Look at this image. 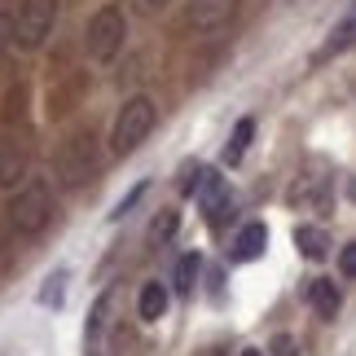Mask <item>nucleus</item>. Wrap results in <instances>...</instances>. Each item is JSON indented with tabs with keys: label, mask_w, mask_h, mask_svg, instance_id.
<instances>
[{
	"label": "nucleus",
	"mask_w": 356,
	"mask_h": 356,
	"mask_svg": "<svg viewBox=\"0 0 356 356\" xmlns=\"http://www.w3.org/2000/svg\"><path fill=\"white\" fill-rule=\"evenodd\" d=\"M123 35H128V13H123L119 5H102L97 13L88 18V31H84V53L88 62H115L119 49H123Z\"/></svg>",
	"instance_id": "1"
},
{
	"label": "nucleus",
	"mask_w": 356,
	"mask_h": 356,
	"mask_svg": "<svg viewBox=\"0 0 356 356\" xmlns=\"http://www.w3.org/2000/svg\"><path fill=\"white\" fill-rule=\"evenodd\" d=\"M53 216V198H49V185L44 181H26L18 189V198L9 202V225L18 238H35L40 229L49 225Z\"/></svg>",
	"instance_id": "2"
},
{
	"label": "nucleus",
	"mask_w": 356,
	"mask_h": 356,
	"mask_svg": "<svg viewBox=\"0 0 356 356\" xmlns=\"http://www.w3.org/2000/svg\"><path fill=\"white\" fill-rule=\"evenodd\" d=\"M154 102L149 97H128L123 102V111L115 119V132H111V149L115 154H132L136 145L149 136V128H154Z\"/></svg>",
	"instance_id": "3"
},
{
	"label": "nucleus",
	"mask_w": 356,
	"mask_h": 356,
	"mask_svg": "<svg viewBox=\"0 0 356 356\" xmlns=\"http://www.w3.org/2000/svg\"><path fill=\"white\" fill-rule=\"evenodd\" d=\"M58 0H22L18 5V49H40L53 35Z\"/></svg>",
	"instance_id": "4"
},
{
	"label": "nucleus",
	"mask_w": 356,
	"mask_h": 356,
	"mask_svg": "<svg viewBox=\"0 0 356 356\" xmlns=\"http://www.w3.org/2000/svg\"><path fill=\"white\" fill-rule=\"evenodd\" d=\"M92 163H97V149H92V132H75L66 136L58 149V181L62 185H84Z\"/></svg>",
	"instance_id": "5"
},
{
	"label": "nucleus",
	"mask_w": 356,
	"mask_h": 356,
	"mask_svg": "<svg viewBox=\"0 0 356 356\" xmlns=\"http://www.w3.org/2000/svg\"><path fill=\"white\" fill-rule=\"evenodd\" d=\"M234 13H238V0H189V26H194L198 35L225 31Z\"/></svg>",
	"instance_id": "6"
},
{
	"label": "nucleus",
	"mask_w": 356,
	"mask_h": 356,
	"mask_svg": "<svg viewBox=\"0 0 356 356\" xmlns=\"http://www.w3.org/2000/svg\"><path fill=\"white\" fill-rule=\"evenodd\" d=\"M198 198H202V207H207V220H211V225H225L229 216H234V194H229L225 176H216L211 168H207V176H202Z\"/></svg>",
	"instance_id": "7"
},
{
	"label": "nucleus",
	"mask_w": 356,
	"mask_h": 356,
	"mask_svg": "<svg viewBox=\"0 0 356 356\" xmlns=\"http://www.w3.org/2000/svg\"><path fill=\"white\" fill-rule=\"evenodd\" d=\"M348 49H356V0L343 9V18L330 26V35H325V44L317 49L312 62H330V58H339V53H348Z\"/></svg>",
	"instance_id": "8"
},
{
	"label": "nucleus",
	"mask_w": 356,
	"mask_h": 356,
	"mask_svg": "<svg viewBox=\"0 0 356 356\" xmlns=\"http://www.w3.org/2000/svg\"><path fill=\"white\" fill-rule=\"evenodd\" d=\"M26 145H22V136H5L0 141V189H13L26 176Z\"/></svg>",
	"instance_id": "9"
},
{
	"label": "nucleus",
	"mask_w": 356,
	"mask_h": 356,
	"mask_svg": "<svg viewBox=\"0 0 356 356\" xmlns=\"http://www.w3.org/2000/svg\"><path fill=\"white\" fill-rule=\"evenodd\" d=\"M291 202L295 207H317V211H325L330 207V185H325V176H299V185L291 189Z\"/></svg>",
	"instance_id": "10"
},
{
	"label": "nucleus",
	"mask_w": 356,
	"mask_h": 356,
	"mask_svg": "<svg viewBox=\"0 0 356 356\" xmlns=\"http://www.w3.org/2000/svg\"><path fill=\"white\" fill-rule=\"evenodd\" d=\"M264 246H268V229L255 220V225H246L242 234L234 238V259H242V264H246V259H259Z\"/></svg>",
	"instance_id": "11"
},
{
	"label": "nucleus",
	"mask_w": 356,
	"mask_h": 356,
	"mask_svg": "<svg viewBox=\"0 0 356 356\" xmlns=\"http://www.w3.org/2000/svg\"><path fill=\"white\" fill-rule=\"evenodd\" d=\"M304 295H308V304H312V312H317V317H325V321H330L334 312H339V291H334V282H325V277H312Z\"/></svg>",
	"instance_id": "12"
},
{
	"label": "nucleus",
	"mask_w": 356,
	"mask_h": 356,
	"mask_svg": "<svg viewBox=\"0 0 356 356\" xmlns=\"http://www.w3.org/2000/svg\"><path fill=\"white\" fill-rule=\"evenodd\" d=\"M295 246H299L304 259H325L330 255V238H325V229H317V225H299L295 229Z\"/></svg>",
	"instance_id": "13"
},
{
	"label": "nucleus",
	"mask_w": 356,
	"mask_h": 356,
	"mask_svg": "<svg viewBox=\"0 0 356 356\" xmlns=\"http://www.w3.org/2000/svg\"><path fill=\"white\" fill-rule=\"evenodd\" d=\"M136 312H141V321L154 325L163 312H168V291H163L159 282H145L141 286V299H136Z\"/></svg>",
	"instance_id": "14"
},
{
	"label": "nucleus",
	"mask_w": 356,
	"mask_h": 356,
	"mask_svg": "<svg viewBox=\"0 0 356 356\" xmlns=\"http://www.w3.org/2000/svg\"><path fill=\"white\" fill-rule=\"evenodd\" d=\"M251 136H255V119H238V128H234V136H229V145H225V163H238L246 154V145H251Z\"/></svg>",
	"instance_id": "15"
},
{
	"label": "nucleus",
	"mask_w": 356,
	"mask_h": 356,
	"mask_svg": "<svg viewBox=\"0 0 356 356\" xmlns=\"http://www.w3.org/2000/svg\"><path fill=\"white\" fill-rule=\"evenodd\" d=\"M18 44V18H13L9 9H0V62H5V53Z\"/></svg>",
	"instance_id": "16"
},
{
	"label": "nucleus",
	"mask_w": 356,
	"mask_h": 356,
	"mask_svg": "<svg viewBox=\"0 0 356 356\" xmlns=\"http://www.w3.org/2000/svg\"><path fill=\"white\" fill-rule=\"evenodd\" d=\"M194 277H198V255H185L181 264H176V291L189 295L194 291Z\"/></svg>",
	"instance_id": "17"
},
{
	"label": "nucleus",
	"mask_w": 356,
	"mask_h": 356,
	"mask_svg": "<svg viewBox=\"0 0 356 356\" xmlns=\"http://www.w3.org/2000/svg\"><path fill=\"white\" fill-rule=\"evenodd\" d=\"M62 282H66V273H53L49 286L40 291V304H53V308H58V304H62Z\"/></svg>",
	"instance_id": "18"
},
{
	"label": "nucleus",
	"mask_w": 356,
	"mask_h": 356,
	"mask_svg": "<svg viewBox=\"0 0 356 356\" xmlns=\"http://www.w3.org/2000/svg\"><path fill=\"white\" fill-rule=\"evenodd\" d=\"M141 194H145V181H141V185H136V189H132V194H123V198H119V207L111 211V220H123V216H128V211L136 207V202H141Z\"/></svg>",
	"instance_id": "19"
},
{
	"label": "nucleus",
	"mask_w": 356,
	"mask_h": 356,
	"mask_svg": "<svg viewBox=\"0 0 356 356\" xmlns=\"http://www.w3.org/2000/svg\"><path fill=\"white\" fill-rule=\"evenodd\" d=\"M172 234H176V211H163V220H154L149 238H154V242H168Z\"/></svg>",
	"instance_id": "20"
},
{
	"label": "nucleus",
	"mask_w": 356,
	"mask_h": 356,
	"mask_svg": "<svg viewBox=\"0 0 356 356\" xmlns=\"http://www.w3.org/2000/svg\"><path fill=\"white\" fill-rule=\"evenodd\" d=\"M273 356H299V343L291 334H277V339H273Z\"/></svg>",
	"instance_id": "21"
},
{
	"label": "nucleus",
	"mask_w": 356,
	"mask_h": 356,
	"mask_svg": "<svg viewBox=\"0 0 356 356\" xmlns=\"http://www.w3.org/2000/svg\"><path fill=\"white\" fill-rule=\"evenodd\" d=\"M339 268H343V277H356V242L343 246V255H339Z\"/></svg>",
	"instance_id": "22"
},
{
	"label": "nucleus",
	"mask_w": 356,
	"mask_h": 356,
	"mask_svg": "<svg viewBox=\"0 0 356 356\" xmlns=\"http://www.w3.org/2000/svg\"><path fill=\"white\" fill-rule=\"evenodd\" d=\"M159 9H168V0H136V13H141V18H154Z\"/></svg>",
	"instance_id": "23"
},
{
	"label": "nucleus",
	"mask_w": 356,
	"mask_h": 356,
	"mask_svg": "<svg viewBox=\"0 0 356 356\" xmlns=\"http://www.w3.org/2000/svg\"><path fill=\"white\" fill-rule=\"evenodd\" d=\"M242 356H264V352H255V348H246V352H242Z\"/></svg>",
	"instance_id": "24"
},
{
	"label": "nucleus",
	"mask_w": 356,
	"mask_h": 356,
	"mask_svg": "<svg viewBox=\"0 0 356 356\" xmlns=\"http://www.w3.org/2000/svg\"><path fill=\"white\" fill-rule=\"evenodd\" d=\"M352 198H356V176H352Z\"/></svg>",
	"instance_id": "25"
},
{
	"label": "nucleus",
	"mask_w": 356,
	"mask_h": 356,
	"mask_svg": "<svg viewBox=\"0 0 356 356\" xmlns=\"http://www.w3.org/2000/svg\"><path fill=\"white\" fill-rule=\"evenodd\" d=\"M202 356H220V352H202Z\"/></svg>",
	"instance_id": "26"
}]
</instances>
